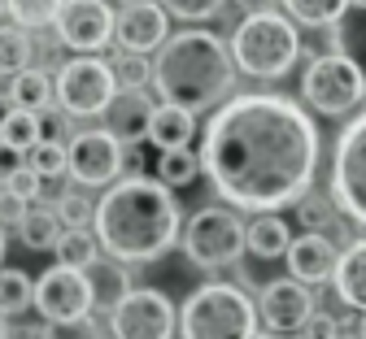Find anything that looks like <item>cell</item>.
Wrapping results in <instances>:
<instances>
[{"label":"cell","mask_w":366,"mask_h":339,"mask_svg":"<svg viewBox=\"0 0 366 339\" xmlns=\"http://www.w3.org/2000/svg\"><path fill=\"white\" fill-rule=\"evenodd\" d=\"M201 170L236 209L301 205L318 170V126L284 96H236L205 126Z\"/></svg>","instance_id":"obj_1"},{"label":"cell","mask_w":366,"mask_h":339,"mask_svg":"<svg viewBox=\"0 0 366 339\" xmlns=\"http://www.w3.org/2000/svg\"><path fill=\"white\" fill-rule=\"evenodd\" d=\"M92 235L114 261H157L162 253L174 248L179 239V205L170 196V187L144 174H127L114 183L92 218Z\"/></svg>","instance_id":"obj_2"},{"label":"cell","mask_w":366,"mask_h":339,"mask_svg":"<svg viewBox=\"0 0 366 339\" xmlns=\"http://www.w3.org/2000/svg\"><path fill=\"white\" fill-rule=\"evenodd\" d=\"M236 83V61L214 31H179L157 48L153 61V87L162 105L183 113H205L214 109Z\"/></svg>","instance_id":"obj_3"},{"label":"cell","mask_w":366,"mask_h":339,"mask_svg":"<svg viewBox=\"0 0 366 339\" xmlns=\"http://www.w3.org/2000/svg\"><path fill=\"white\" fill-rule=\"evenodd\" d=\"M183 339H257V305L232 283H205L183 300Z\"/></svg>","instance_id":"obj_4"},{"label":"cell","mask_w":366,"mask_h":339,"mask_svg":"<svg viewBox=\"0 0 366 339\" xmlns=\"http://www.w3.org/2000/svg\"><path fill=\"white\" fill-rule=\"evenodd\" d=\"M301 57V35L284 14H253L232 35V61L253 79H284Z\"/></svg>","instance_id":"obj_5"},{"label":"cell","mask_w":366,"mask_h":339,"mask_svg":"<svg viewBox=\"0 0 366 339\" xmlns=\"http://www.w3.org/2000/svg\"><path fill=\"white\" fill-rule=\"evenodd\" d=\"M301 96L310 101L314 113H327V118H345L362 105L366 96V79L362 70L340 57V53H327V57H314L305 66V79H301Z\"/></svg>","instance_id":"obj_6"},{"label":"cell","mask_w":366,"mask_h":339,"mask_svg":"<svg viewBox=\"0 0 366 339\" xmlns=\"http://www.w3.org/2000/svg\"><path fill=\"white\" fill-rule=\"evenodd\" d=\"M183 253H188L201 270H222L240 261L244 253V226L232 209L222 205H205L192 213V222L183 226Z\"/></svg>","instance_id":"obj_7"},{"label":"cell","mask_w":366,"mask_h":339,"mask_svg":"<svg viewBox=\"0 0 366 339\" xmlns=\"http://www.w3.org/2000/svg\"><path fill=\"white\" fill-rule=\"evenodd\" d=\"M118 96L114 66L101 57H74L57 70V105L66 118H101Z\"/></svg>","instance_id":"obj_8"},{"label":"cell","mask_w":366,"mask_h":339,"mask_svg":"<svg viewBox=\"0 0 366 339\" xmlns=\"http://www.w3.org/2000/svg\"><path fill=\"white\" fill-rule=\"evenodd\" d=\"M332 205L366 226V109L349 118L332 157Z\"/></svg>","instance_id":"obj_9"},{"label":"cell","mask_w":366,"mask_h":339,"mask_svg":"<svg viewBox=\"0 0 366 339\" xmlns=\"http://www.w3.org/2000/svg\"><path fill=\"white\" fill-rule=\"evenodd\" d=\"M174 326H179L174 305L162 292H153V287H131L122 305L109 313L114 339H170Z\"/></svg>","instance_id":"obj_10"},{"label":"cell","mask_w":366,"mask_h":339,"mask_svg":"<svg viewBox=\"0 0 366 339\" xmlns=\"http://www.w3.org/2000/svg\"><path fill=\"white\" fill-rule=\"evenodd\" d=\"M35 309L39 318L57 326V322H83L92 313V287H87V274L83 270H66V265H53L35 278Z\"/></svg>","instance_id":"obj_11"},{"label":"cell","mask_w":366,"mask_h":339,"mask_svg":"<svg viewBox=\"0 0 366 339\" xmlns=\"http://www.w3.org/2000/svg\"><path fill=\"white\" fill-rule=\"evenodd\" d=\"M66 161L74 183L83 187H114L122 174V143L109 131H83L66 143Z\"/></svg>","instance_id":"obj_12"},{"label":"cell","mask_w":366,"mask_h":339,"mask_svg":"<svg viewBox=\"0 0 366 339\" xmlns=\"http://www.w3.org/2000/svg\"><path fill=\"white\" fill-rule=\"evenodd\" d=\"M53 26H57L61 44L74 48L79 57H97L114 39V9L105 0H66Z\"/></svg>","instance_id":"obj_13"},{"label":"cell","mask_w":366,"mask_h":339,"mask_svg":"<svg viewBox=\"0 0 366 339\" xmlns=\"http://www.w3.org/2000/svg\"><path fill=\"white\" fill-rule=\"evenodd\" d=\"M310 318H314V296L297 278H274L262 287L257 326H266L270 335H297L310 326Z\"/></svg>","instance_id":"obj_14"},{"label":"cell","mask_w":366,"mask_h":339,"mask_svg":"<svg viewBox=\"0 0 366 339\" xmlns=\"http://www.w3.org/2000/svg\"><path fill=\"white\" fill-rule=\"evenodd\" d=\"M114 39L122 53H135V57H149L170 39L166 35V9L157 0H127V5L114 14Z\"/></svg>","instance_id":"obj_15"},{"label":"cell","mask_w":366,"mask_h":339,"mask_svg":"<svg viewBox=\"0 0 366 339\" xmlns=\"http://www.w3.org/2000/svg\"><path fill=\"white\" fill-rule=\"evenodd\" d=\"M340 265V253L336 244L323 235V231H305L297 235L292 244H288V270L301 287H314V283H327Z\"/></svg>","instance_id":"obj_16"},{"label":"cell","mask_w":366,"mask_h":339,"mask_svg":"<svg viewBox=\"0 0 366 339\" xmlns=\"http://www.w3.org/2000/svg\"><path fill=\"white\" fill-rule=\"evenodd\" d=\"M153 101L144 91H118L114 96V105L105 109V118H109V135L122 143V148H131V143H140V139H149V122H153Z\"/></svg>","instance_id":"obj_17"},{"label":"cell","mask_w":366,"mask_h":339,"mask_svg":"<svg viewBox=\"0 0 366 339\" xmlns=\"http://www.w3.org/2000/svg\"><path fill=\"white\" fill-rule=\"evenodd\" d=\"M332 283H336V296L349 309H362L366 313V239H357V244H349L340 253V265H336Z\"/></svg>","instance_id":"obj_18"},{"label":"cell","mask_w":366,"mask_h":339,"mask_svg":"<svg viewBox=\"0 0 366 339\" xmlns=\"http://www.w3.org/2000/svg\"><path fill=\"white\" fill-rule=\"evenodd\" d=\"M288 244H292V231L284 218L274 213H257L249 226H244V248L262 261H274V257H288Z\"/></svg>","instance_id":"obj_19"},{"label":"cell","mask_w":366,"mask_h":339,"mask_svg":"<svg viewBox=\"0 0 366 339\" xmlns=\"http://www.w3.org/2000/svg\"><path fill=\"white\" fill-rule=\"evenodd\" d=\"M197 135V118L183 113V109H170V105H157L153 109V122H149V139L157 143L162 153H174V148H188Z\"/></svg>","instance_id":"obj_20"},{"label":"cell","mask_w":366,"mask_h":339,"mask_svg":"<svg viewBox=\"0 0 366 339\" xmlns=\"http://www.w3.org/2000/svg\"><path fill=\"white\" fill-rule=\"evenodd\" d=\"M83 274H87V287H92V309H109L114 313L122 305V296L131 292L122 261H97V265L83 270Z\"/></svg>","instance_id":"obj_21"},{"label":"cell","mask_w":366,"mask_h":339,"mask_svg":"<svg viewBox=\"0 0 366 339\" xmlns=\"http://www.w3.org/2000/svg\"><path fill=\"white\" fill-rule=\"evenodd\" d=\"M332 44H336V53L349 57L366 79V9H345V18L332 26Z\"/></svg>","instance_id":"obj_22"},{"label":"cell","mask_w":366,"mask_h":339,"mask_svg":"<svg viewBox=\"0 0 366 339\" xmlns=\"http://www.w3.org/2000/svg\"><path fill=\"white\" fill-rule=\"evenodd\" d=\"M49 101H53V83H49V74H44V70H22V74H14V83H9V105H14V109L44 113V109H49Z\"/></svg>","instance_id":"obj_23"},{"label":"cell","mask_w":366,"mask_h":339,"mask_svg":"<svg viewBox=\"0 0 366 339\" xmlns=\"http://www.w3.org/2000/svg\"><path fill=\"white\" fill-rule=\"evenodd\" d=\"M61 231H66V226H61L57 209H44V205H31V209H26V218H22V226H18L22 244H26V248H35V253H44V248H57Z\"/></svg>","instance_id":"obj_24"},{"label":"cell","mask_w":366,"mask_h":339,"mask_svg":"<svg viewBox=\"0 0 366 339\" xmlns=\"http://www.w3.org/2000/svg\"><path fill=\"white\" fill-rule=\"evenodd\" d=\"M39 139H44V118L9 105V113L0 118V143H9V148H18V153H31Z\"/></svg>","instance_id":"obj_25"},{"label":"cell","mask_w":366,"mask_h":339,"mask_svg":"<svg viewBox=\"0 0 366 339\" xmlns=\"http://www.w3.org/2000/svg\"><path fill=\"white\" fill-rule=\"evenodd\" d=\"M53 253H57V265H66V270H92L101 261V244L92 231H61Z\"/></svg>","instance_id":"obj_26"},{"label":"cell","mask_w":366,"mask_h":339,"mask_svg":"<svg viewBox=\"0 0 366 339\" xmlns=\"http://www.w3.org/2000/svg\"><path fill=\"white\" fill-rule=\"evenodd\" d=\"M288 9V22L297 26H336L349 9V0H280Z\"/></svg>","instance_id":"obj_27"},{"label":"cell","mask_w":366,"mask_h":339,"mask_svg":"<svg viewBox=\"0 0 366 339\" xmlns=\"http://www.w3.org/2000/svg\"><path fill=\"white\" fill-rule=\"evenodd\" d=\"M35 305V283L22 270H0V318H18Z\"/></svg>","instance_id":"obj_28"},{"label":"cell","mask_w":366,"mask_h":339,"mask_svg":"<svg viewBox=\"0 0 366 339\" xmlns=\"http://www.w3.org/2000/svg\"><path fill=\"white\" fill-rule=\"evenodd\" d=\"M201 174V157L192 153V148H174V153H162V161H157V183L162 187H188L192 178Z\"/></svg>","instance_id":"obj_29"},{"label":"cell","mask_w":366,"mask_h":339,"mask_svg":"<svg viewBox=\"0 0 366 339\" xmlns=\"http://www.w3.org/2000/svg\"><path fill=\"white\" fill-rule=\"evenodd\" d=\"M61 5H66V0H5V14L14 18V26H22V31H35V26H49V22H57Z\"/></svg>","instance_id":"obj_30"},{"label":"cell","mask_w":366,"mask_h":339,"mask_svg":"<svg viewBox=\"0 0 366 339\" xmlns=\"http://www.w3.org/2000/svg\"><path fill=\"white\" fill-rule=\"evenodd\" d=\"M31 70V35L22 26H0V74Z\"/></svg>","instance_id":"obj_31"},{"label":"cell","mask_w":366,"mask_h":339,"mask_svg":"<svg viewBox=\"0 0 366 339\" xmlns=\"http://www.w3.org/2000/svg\"><path fill=\"white\" fill-rule=\"evenodd\" d=\"M26 157H31V170H35L39 178H57V174H66V170H70V161H66V143H61V139H53V135H44Z\"/></svg>","instance_id":"obj_32"},{"label":"cell","mask_w":366,"mask_h":339,"mask_svg":"<svg viewBox=\"0 0 366 339\" xmlns=\"http://www.w3.org/2000/svg\"><path fill=\"white\" fill-rule=\"evenodd\" d=\"M114 79H118V91H144V83H153V66L135 53H118L114 61Z\"/></svg>","instance_id":"obj_33"},{"label":"cell","mask_w":366,"mask_h":339,"mask_svg":"<svg viewBox=\"0 0 366 339\" xmlns=\"http://www.w3.org/2000/svg\"><path fill=\"white\" fill-rule=\"evenodd\" d=\"M57 218L66 231H87V222L97 218V205H92L83 191H66V196L57 201Z\"/></svg>","instance_id":"obj_34"},{"label":"cell","mask_w":366,"mask_h":339,"mask_svg":"<svg viewBox=\"0 0 366 339\" xmlns=\"http://www.w3.org/2000/svg\"><path fill=\"white\" fill-rule=\"evenodd\" d=\"M157 5H162L166 14L183 18V22H205V18L222 14V5H227V0H157Z\"/></svg>","instance_id":"obj_35"},{"label":"cell","mask_w":366,"mask_h":339,"mask_svg":"<svg viewBox=\"0 0 366 339\" xmlns=\"http://www.w3.org/2000/svg\"><path fill=\"white\" fill-rule=\"evenodd\" d=\"M39 187H44V178H39L31 166H22V170L5 183V191H9V196H18L22 205H35V201H39Z\"/></svg>","instance_id":"obj_36"},{"label":"cell","mask_w":366,"mask_h":339,"mask_svg":"<svg viewBox=\"0 0 366 339\" xmlns=\"http://www.w3.org/2000/svg\"><path fill=\"white\" fill-rule=\"evenodd\" d=\"M39 339H97V326L87 318L83 322H57V326H44Z\"/></svg>","instance_id":"obj_37"},{"label":"cell","mask_w":366,"mask_h":339,"mask_svg":"<svg viewBox=\"0 0 366 339\" xmlns=\"http://www.w3.org/2000/svg\"><path fill=\"white\" fill-rule=\"evenodd\" d=\"M26 209H31V205H22L18 196H9V191L0 187V226H22Z\"/></svg>","instance_id":"obj_38"},{"label":"cell","mask_w":366,"mask_h":339,"mask_svg":"<svg viewBox=\"0 0 366 339\" xmlns=\"http://www.w3.org/2000/svg\"><path fill=\"white\" fill-rule=\"evenodd\" d=\"M301 222H305V231H318V226L327 222V205L314 201V196H305V201H301Z\"/></svg>","instance_id":"obj_39"},{"label":"cell","mask_w":366,"mask_h":339,"mask_svg":"<svg viewBox=\"0 0 366 339\" xmlns=\"http://www.w3.org/2000/svg\"><path fill=\"white\" fill-rule=\"evenodd\" d=\"M18 170H22V153H18V148H9V143H0V187H5Z\"/></svg>","instance_id":"obj_40"},{"label":"cell","mask_w":366,"mask_h":339,"mask_svg":"<svg viewBox=\"0 0 366 339\" xmlns=\"http://www.w3.org/2000/svg\"><path fill=\"white\" fill-rule=\"evenodd\" d=\"M305 339H336V322L323 318V313H314L310 326H305Z\"/></svg>","instance_id":"obj_41"},{"label":"cell","mask_w":366,"mask_h":339,"mask_svg":"<svg viewBox=\"0 0 366 339\" xmlns=\"http://www.w3.org/2000/svg\"><path fill=\"white\" fill-rule=\"evenodd\" d=\"M236 5L253 18V14H274V5H280V0H236Z\"/></svg>","instance_id":"obj_42"},{"label":"cell","mask_w":366,"mask_h":339,"mask_svg":"<svg viewBox=\"0 0 366 339\" xmlns=\"http://www.w3.org/2000/svg\"><path fill=\"white\" fill-rule=\"evenodd\" d=\"M0 339H9V318H0Z\"/></svg>","instance_id":"obj_43"},{"label":"cell","mask_w":366,"mask_h":339,"mask_svg":"<svg viewBox=\"0 0 366 339\" xmlns=\"http://www.w3.org/2000/svg\"><path fill=\"white\" fill-rule=\"evenodd\" d=\"M0 261H5V226H0Z\"/></svg>","instance_id":"obj_44"},{"label":"cell","mask_w":366,"mask_h":339,"mask_svg":"<svg viewBox=\"0 0 366 339\" xmlns=\"http://www.w3.org/2000/svg\"><path fill=\"white\" fill-rule=\"evenodd\" d=\"M349 9H366V0H349Z\"/></svg>","instance_id":"obj_45"},{"label":"cell","mask_w":366,"mask_h":339,"mask_svg":"<svg viewBox=\"0 0 366 339\" xmlns=\"http://www.w3.org/2000/svg\"><path fill=\"white\" fill-rule=\"evenodd\" d=\"M357 335H362V339H366V313H362V326H357Z\"/></svg>","instance_id":"obj_46"},{"label":"cell","mask_w":366,"mask_h":339,"mask_svg":"<svg viewBox=\"0 0 366 339\" xmlns=\"http://www.w3.org/2000/svg\"><path fill=\"white\" fill-rule=\"evenodd\" d=\"M0 5H5V0H0Z\"/></svg>","instance_id":"obj_47"}]
</instances>
